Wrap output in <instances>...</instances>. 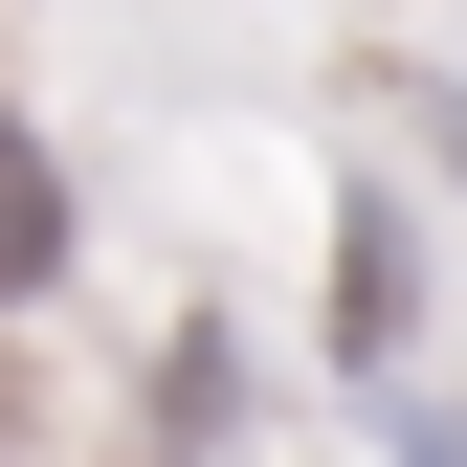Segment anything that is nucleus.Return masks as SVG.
Returning a JSON list of instances; mask_svg holds the SVG:
<instances>
[{
	"label": "nucleus",
	"instance_id": "1",
	"mask_svg": "<svg viewBox=\"0 0 467 467\" xmlns=\"http://www.w3.org/2000/svg\"><path fill=\"white\" fill-rule=\"evenodd\" d=\"M312 334H334V379H423V201L400 179H357L334 201V245H312Z\"/></svg>",
	"mask_w": 467,
	"mask_h": 467
},
{
	"label": "nucleus",
	"instance_id": "2",
	"mask_svg": "<svg viewBox=\"0 0 467 467\" xmlns=\"http://www.w3.org/2000/svg\"><path fill=\"white\" fill-rule=\"evenodd\" d=\"M134 445H156V467H223V445H245V312H156V357H134Z\"/></svg>",
	"mask_w": 467,
	"mask_h": 467
},
{
	"label": "nucleus",
	"instance_id": "3",
	"mask_svg": "<svg viewBox=\"0 0 467 467\" xmlns=\"http://www.w3.org/2000/svg\"><path fill=\"white\" fill-rule=\"evenodd\" d=\"M67 267H89V201H67V134H45V111H0V312H45Z\"/></svg>",
	"mask_w": 467,
	"mask_h": 467
},
{
	"label": "nucleus",
	"instance_id": "4",
	"mask_svg": "<svg viewBox=\"0 0 467 467\" xmlns=\"http://www.w3.org/2000/svg\"><path fill=\"white\" fill-rule=\"evenodd\" d=\"M400 134L445 156V201H467V89H400Z\"/></svg>",
	"mask_w": 467,
	"mask_h": 467
}]
</instances>
